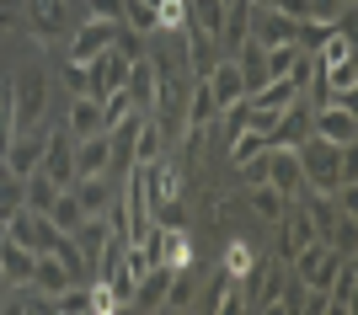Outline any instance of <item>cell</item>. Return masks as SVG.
<instances>
[{"mask_svg":"<svg viewBox=\"0 0 358 315\" xmlns=\"http://www.w3.org/2000/svg\"><path fill=\"white\" fill-rule=\"evenodd\" d=\"M299 155V171H305V187L315 193H337V182H343V161L353 155V145H327V139H299L294 145Z\"/></svg>","mask_w":358,"mask_h":315,"instance_id":"cell-1","label":"cell"},{"mask_svg":"<svg viewBox=\"0 0 358 315\" xmlns=\"http://www.w3.org/2000/svg\"><path fill=\"white\" fill-rule=\"evenodd\" d=\"M289 262H294V278H299L305 288H331V278H337V268H343V251H337L331 240L315 235L310 246H299Z\"/></svg>","mask_w":358,"mask_h":315,"instance_id":"cell-2","label":"cell"},{"mask_svg":"<svg viewBox=\"0 0 358 315\" xmlns=\"http://www.w3.org/2000/svg\"><path fill=\"white\" fill-rule=\"evenodd\" d=\"M11 112H16V134H22V129H43V112H48V80H43V70H22V75H16Z\"/></svg>","mask_w":358,"mask_h":315,"instance_id":"cell-3","label":"cell"},{"mask_svg":"<svg viewBox=\"0 0 358 315\" xmlns=\"http://www.w3.org/2000/svg\"><path fill=\"white\" fill-rule=\"evenodd\" d=\"M310 134L327 145H358V112L353 102H315L310 107Z\"/></svg>","mask_w":358,"mask_h":315,"instance_id":"cell-4","label":"cell"},{"mask_svg":"<svg viewBox=\"0 0 358 315\" xmlns=\"http://www.w3.org/2000/svg\"><path fill=\"white\" fill-rule=\"evenodd\" d=\"M139 193H145V203L150 209H161V203H177L182 198V171L171 161H150V166H139Z\"/></svg>","mask_w":358,"mask_h":315,"instance_id":"cell-5","label":"cell"},{"mask_svg":"<svg viewBox=\"0 0 358 315\" xmlns=\"http://www.w3.org/2000/svg\"><path fill=\"white\" fill-rule=\"evenodd\" d=\"M310 96H294V102L278 112V123H273V134H268V145L273 150H294L299 139H310Z\"/></svg>","mask_w":358,"mask_h":315,"instance_id":"cell-6","label":"cell"},{"mask_svg":"<svg viewBox=\"0 0 358 315\" xmlns=\"http://www.w3.org/2000/svg\"><path fill=\"white\" fill-rule=\"evenodd\" d=\"M38 171H48L59 187H70V182H75V139H70V129L43 134V161H38Z\"/></svg>","mask_w":358,"mask_h":315,"instance_id":"cell-7","label":"cell"},{"mask_svg":"<svg viewBox=\"0 0 358 315\" xmlns=\"http://www.w3.org/2000/svg\"><path fill=\"white\" fill-rule=\"evenodd\" d=\"M113 38H118V22H102V16H86L80 27H75V38H70V59H96V54H107L113 48Z\"/></svg>","mask_w":358,"mask_h":315,"instance_id":"cell-8","label":"cell"},{"mask_svg":"<svg viewBox=\"0 0 358 315\" xmlns=\"http://www.w3.org/2000/svg\"><path fill=\"white\" fill-rule=\"evenodd\" d=\"M315 240V225H310V214H305V203H299V198H289V209L278 214V256H294L299 246H310Z\"/></svg>","mask_w":358,"mask_h":315,"instance_id":"cell-9","label":"cell"},{"mask_svg":"<svg viewBox=\"0 0 358 315\" xmlns=\"http://www.w3.org/2000/svg\"><path fill=\"white\" fill-rule=\"evenodd\" d=\"M123 91H129V102L139 107V112H155V96H161V80H155V59H134L129 64V80H123Z\"/></svg>","mask_w":358,"mask_h":315,"instance_id":"cell-10","label":"cell"},{"mask_svg":"<svg viewBox=\"0 0 358 315\" xmlns=\"http://www.w3.org/2000/svg\"><path fill=\"white\" fill-rule=\"evenodd\" d=\"M268 182L278 187L284 198L305 193V171H299V155L294 150H268Z\"/></svg>","mask_w":358,"mask_h":315,"instance_id":"cell-11","label":"cell"},{"mask_svg":"<svg viewBox=\"0 0 358 315\" xmlns=\"http://www.w3.org/2000/svg\"><path fill=\"white\" fill-rule=\"evenodd\" d=\"M107 161H113V139L107 134L75 139V177H107Z\"/></svg>","mask_w":358,"mask_h":315,"instance_id":"cell-12","label":"cell"},{"mask_svg":"<svg viewBox=\"0 0 358 315\" xmlns=\"http://www.w3.org/2000/svg\"><path fill=\"white\" fill-rule=\"evenodd\" d=\"M27 16H32V38L38 43H54V38H64V0H27Z\"/></svg>","mask_w":358,"mask_h":315,"instance_id":"cell-13","label":"cell"},{"mask_svg":"<svg viewBox=\"0 0 358 315\" xmlns=\"http://www.w3.org/2000/svg\"><path fill=\"white\" fill-rule=\"evenodd\" d=\"M38 161H43V129H22L6 145V166H11L16 177H27V171H38Z\"/></svg>","mask_w":358,"mask_h":315,"instance_id":"cell-14","label":"cell"},{"mask_svg":"<svg viewBox=\"0 0 358 315\" xmlns=\"http://www.w3.org/2000/svg\"><path fill=\"white\" fill-rule=\"evenodd\" d=\"M252 38L262 48H278V43H294V22H289V16H278L273 11V6H262V11H257L252 6Z\"/></svg>","mask_w":358,"mask_h":315,"instance_id":"cell-15","label":"cell"},{"mask_svg":"<svg viewBox=\"0 0 358 315\" xmlns=\"http://www.w3.org/2000/svg\"><path fill=\"white\" fill-rule=\"evenodd\" d=\"M70 139H91V134H107V118H102V102L96 96H75L70 102V118H64Z\"/></svg>","mask_w":358,"mask_h":315,"instance_id":"cell-16","label":"cell"},{"mask_svg":"<svg viewBox=\"0 0 358 315\" xmlns=\"http://www.w3.org/2000/svg\"><path fill=\"white\" fill-rule=\"evenodd\" d=\"M32 268H38V251H27V246H16V240L0 235V272H6V284L11 288L32 284Z\"/></svg>","mask_w":358,"mask_h":315,"instance_id":"cell-17","label":"cell"},{"mask_svg":"<svg viewBox=\"0 0 358 315\" xmlns=\"http://www.w3.org/2000/svg\"><path fill=\"white\" fill-rule=\"evenodd\" d=\"M252 38V0H224V22H220V43L236 54Z\"/></svg>","mask_w":358,"mask_h":315,"instance_id":"cell-18","label":"cell"},{"mask_svg":"<svg viewBox=\"0 0 358 315\" xmlns=\"http://www.w3.org/2000/svg\"><path fill=\"white\" fill-rule=\"evenodd\" d=\"M203 80H209V91H214V102H220V107L246 96V80H241V64L236 59H214V70Z\"/></svg>","mask_w":358,"mask_h":315,"instance_id":"cell-19","label":"cell"},{"mask_svg":"<svg viewBox=\"0 0 358 315\" xmlns=\"http://www.w3.org/2000/svg\"><path fill=\"white\" fill-rule=\"evenodd\" d=\"M70 193L80 198V214H102L107 203L118 198V193H113V177H75Z\"/></svg>","mask_w":358,"mask_h":315,"instance_id":"cell-20","label":"cell"},{"mask_svg":"<svg viewBox=\"0 0 358 315\" xmlns=\"http://www.w3.org/2000/svg\"><path fill=\"white\" fill-rule=\"evenodd\" d=\"M64 284H75L70 268H64L59 251H38V268H32V288H43V294H59Z\"/></svg>","mask_w":358,"mask_h":315,"instance_id":"cell-21","label":"cell"},{"mask_svg":"<svg viewBox=\"0 0 358 315\" xmlns=\"http://www.w3.org/2000/svg\"><path fill=\"white\" fill-rule=\"evenodd\" d=\"M187 6V27L203 32V38H214L220 43V22H224V0H182Z\"/></svg>","mask_w":358,"mask_h":315,"instance_id":"cell-22","label":"cell"},{"mask_svg":"<svg viewBox=\"0 0 358 315\" xmlns=\"http://www.w3.org/2000/svg\"><path fill=\"white\" fill-rule=\"evenodd\" d=\"M166 155V134H161V123L145 112V123H139V139H134V166H150V161H161Z\"/></svg>","mask_w":358,"mask_h":315,"instance_id":"cell-23","label":"cell"},{"mask_svg":"<svg viewBox=\"0 0 358 315\" xmlns=\"http://www.w3.org/2000/svg\"><path fill=\"white\" fill-rule=\"evenodd\" d=\"M294 96H299V91H294V80H289V75H273L268 86H262V91H252V96H246V102H257V107H268V112H284V107L294 102Z\"/></svg>","mask_w":358,"mask_h":315,"instance_id":"cell-24","label":"cell"},{"mask_svg":"<svg viewBox=\"0 0 358 315\" xmlns=\"http://www.w3.org/2000/svg\"><path fill=\"white\" fill-rule=\"evenodd\" d=\"M193 300H198L193 272H187V268H177V272H171V284H166V300H161V310H187Z\"/></svg>","mask_w":358,"mask_h":315,"instance_id":"cell-25","label":"cell"},{"mask_svg":"<svg viewBox=\"0 0 358 315\" xmlns=\"http://www.w3.org/2000/svg\"><path fill=\"white\" fill-rule=\"evenodd\" d=\"M123 27L150 38V32H161V11H155V6H139V0H123Z\"/></svg>","mask_w":358,"mask_h":315,"instance_id":"cell-26","label":"cell"},{"mask_svg":"<svg viewBox=\"0 0 358 315\" xmlns=\"http://www.w3.org/2000/svg\"><path fill=\"white\" fill-rule=\"evenodd\" d=\"M289 209V198L273 187V182H257L252 187V214H262V219H278V214Z\"/></svg>","mask_w":358,"mask_h":315,"instance_id":"cell-27","label":"cell"},{"mask_svg":"<svg viewBox=\"0 0 358 315\" xmlns=\"http://www.w3.org/2000/svg\"><path fill=\"white\" fill-rule=\"evenodd\" d=\"M48 219H54V225H59V230H64V235H70V230H75V225H80V219H86V214H80V198H75V193H70V187H64V193H59V198H54V209H48Z\"/></svg>","mask_w":358,"mask_h":315,"instance_id":"cell-28","label":"cell"},{"mask_svg":"<svg viewBox=\"0 0 358 315\" xmlns=\"http://www.w3.org/2000/svg\"><path fill=\"white\" fill-rule=\"evenodd\" d=\"M262 150H273V145H268V134H257V129H241V134L230 139V161H236V166H246L252 155H262Z\"/></svg>","mask_w":358,"mask_h":315,"instance_id":"cell-29","label":"cell"},{"mask_svg":"<svg viewBox=\"0 0 358 315\" xmlns=\"http://www.w3.org/2000/svg\"><path fill=\"white\" fill-rule=\"evenodd\" d=\"M11 209H22V177H16L11 166H6V155H0V219Z\"/></svg>","mask_w":358,"mask_h":315,"instance_id":"cell-30","label":"cell"},{"mask_svg":"<svg viewBox=\"0 0 358 315\" xmlns=\"http://www.w3.org/2000/svg\"><path fill=\"white\" fill-rule=\"evenodd\" d=\"M252 262H257V256H252V246H246V240H236V246L224 251V272H230V278H241Z\"/></svg>","mask_w":358,"mask_h":315,"instance_id":"cell-31","label":"cell"},{"mask_svg":"<svg viewBox=\"0 0 358 315\" xmlns=\"http://www.w3.org/2000/svg\"><path fill=\"white\" fill-rule=\"evenodd\" d=\"M91 310H118V288L107 284V278H96V284H91Z\"/></svg>","mask_w":358,"mask_h":315,"instance_id":"cell-32","label":"cell"},{"mask_svg":"<svg viewBox=\"0 0 358 315\" xmlns=\"http://www.w3.org/2000/svg\"><path fill=\"white\" fill-rule=\"evenodd\" d=\"M64 80H70V91H75V96H86V91H91V70H86L80 59H70V64H64Z\"/></svg>","mask_w":358,"mask_h":315,"instance_id":"cell-33","label":"cell"},{"mask_svg":"<svg viewBox=\"0 0 358 315\" xmlns=\"http://www.w3.org/2000/svg\"><path fill=\"white\" fill-rule=\"evenodd\" d=\"M91 16H102V22H123V0H91Z\"/></svg>","mask_w":358,"mask_h":315,"instance_id":"cell-34","label":"cell"},{"mask_svg":"<svg viewBox=\"0 0 358 315\" xmlns=\"http://www.w3.org/2000/svg\"><path fill=\"white\" fill-rule=\"evenodd\" d=\"M241 171H246V182H252V187H257V182H268V150H262V155H252V161L241 166Z\"/></svg>","mask_w":358,"mask_h":315,"instance_id":"cell-35","label":"cell"},{"mask_svg":"<svg viewBox=\"0 0 358 315\" xmlns=\"http://www.w3.org/2000/svg\"><path fill=\"white\" fill-rule=\"evenodd\" d=\"M16 27V0H0V32Z\"/></svg>","mask_w":358,"mask_h":315,"instance_id":"cell-36","label":"cell"},{"mask_svg":"<svg viewBox=\"0 0 358 315\" xmlns=\"http://www.w3.org/2000/svg\"><path fill=\"white\" fill-rule=\"evenodd\" d=\"M139 6H155V11H161V6H166V0H139Z\"/></svg>","mask_w":358,"mask_h":315,"instance_id":"cell-37","label":"cell"},{"mask_svg":"<svg viewBox=\"0 0 358 315\" xmlns=\"http://www.w3.org/2000/svg\"><path fill=\"white\" fill-rule=\"evenodd\" d=\"M252 6H257V11H262V6H273V0H252Z\"/></svg>","mask_w":358,"mask_h":315,"instance_id":"cell-38","label":"cell"},{"mask_svg":"<svg viewBox=\"0 0 358 315\" xmlns=\"http://www.w3.org/2000/svg\"><path fill=\"white\" fill-rule=\"evenodd\" d=\"M348 6H353V0H348Z\"/></svg>","mask_w":358,"mask_h":315,"instance_id":"cell-39","label":"cell"}]
</instances>
